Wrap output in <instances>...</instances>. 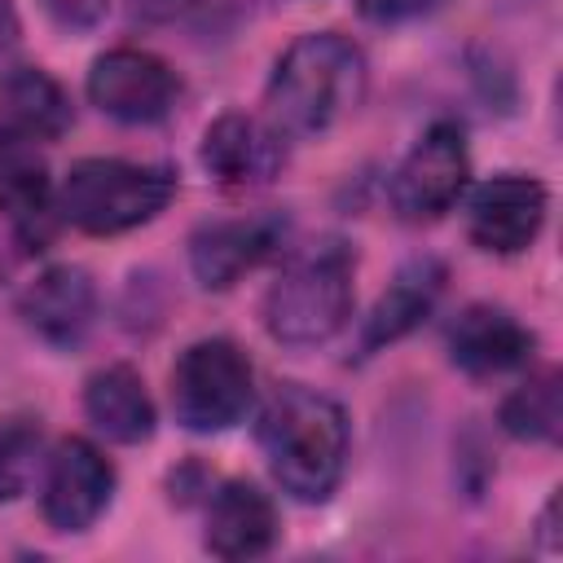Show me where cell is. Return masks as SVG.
<instances>
[{"mask_svg": "<svg viewBox=\"0 0 563 563\" xmlns=\"http://www.w3.org/2000/svg\"><path fill=\"white\" fill-rule=\"evenodd\" d=\"M0 211L22 238H44L53 211V180L31 141L0 136Z\"/></svg>", "mask_w": 563, "mask_h": 563, "instance_id": "ac0fdd59", "label": "cell"}, {"mask_svg": "<svg viewBox=\"0 0 563 563\" xmlns=\"http://www.w3.org/2000/svg\"><path fill=\"white\" fill-rule=\"evenodd\" d=\"M545 185L537 176H523V172H501L493 180H484L475 194H471V207H466V233L479 251H493V255H515L523 251L541 224H545Z\"/></svg>", "mask_w": 563, "mask_h": 563, "instance_id": "9c48e42d", "label": "cell"}, {"mask_svg": "<svg viewBox=\"0 0 563 563\" xmlns=\"http://www.w3.org/2000/svg\"><path fill=\"white\" fill-rule=\"evenodd\" d=\"M84 413L97 431L119 444H141L154 435V400L132 365H106L84 387Z\"/></svg>", "mask_w": 563, "mask_h": 563, "instance_id": "e0dca14e", "label": "cell"}, {"mask_svg": "<svg viewBox=\"0 0 563 563\" xmlns=\"http://www.w3.org/2000/svg\"><path fill=\"white\" fill-rule=\"evenodd\" d=\"M365 57L334 31L299 35L273 66L264 106L277 136H321L365 97Z\"/></svg>", "mask_w": 563, "mask_h": 563, "instance_id": "7a4b0ae2", "label": "cell"}, {"mask_svg": "<svg viewBox=\"0 0 563 563\" xmlns=\"http://www.w3.org/2000/svg\"><path fill=\"white\" fill-rule=\"evenodd\" d=\"M180 84L172 66L145 48H110L88 70V101L119 123H158L167 119Z\"/></svg>", "mask_w": 563, "mask_h": 563, "instance_id": "ba28073f", "label": "cell"}, {"mask_svg": "<svg viewBox=\"0 0 563 563\" xmlns=\"http://www.w3.org/2000/svg\"><path fill=\"white\" fill-rule=\"evenodd\" d=\"M356 260L339 238L299 251L264 295V325L277 343L312 347L339 334L352 317Z\"/></svg>", "mask_w": 563, "mask_h": 563, "instance_id": "3957f363", "label": "cell"}, {"mask_svg": "<svg viewBox=\"0 0 563 563\" xmlns=\"http://www.w3.org/2000/svg\"><path fill=\"white\" fill-rule=\"evenodd\" d=\"M92 312L97 290L79 264H53L18 295V317L53 347H75L88 334Z\"/></svg>", "mask_w": 563, "mask_h": 563, "instance_id": "8fae6325", "label": "cell"}, {"mask_svg": "<svg viewBox=\"0 0 563 563\" xmlns=\"http://www.w3.org/2000/svg\"><path fill=\"white\" fill-rule=\"evenodd\" d=\"M532 347H537V334L523 321H515V312L493 303H471L449 325V356L471 378L510 374L532 361Z\"/></svg>", "mask_w": 563, "mask_h": 563, "instance_id": "30bf717a", "label": "cell"}, {"mask_svg": "<svg viewBox=\"0 0 563 563\" xmlns=\"http://www.w3.org/2000/svg\"><path fill=\"white\" fill-rule=\"evenodd\" d=\"M70 128V101L40 66H18L0 79V136L4 141H57Z\"/></svg>", "mask_w": 563, "mask_h": 563, "instance_id": "9a60e30c", "label": "cell"}, {"mask_svg": "<svg viewBox=\"0 0 563 563\" xmlns=\"http://www.w3.org/2000/svg\"><path fill=\"white\" fill-rule=\"evenodd\" d=\"M466 176H471V158H466L462 128L449 119H435L400 158L387 194L400 220L422 224V220H440L462 198Z\"/></svg>", "mask_w": 563, "mask_h": 563, "instance_id": "8992f818", "label": "cell"}, {"mask_svg": "<svg viewBox=\"0 0 563 563\" xmlns=\"http://www.w3.org/2000/svg\"><path fill=\"white\" fill-rule=\"evenodd\" d=\"M444 286V268L435 260H409L396 282L378 295L374 312L365 317V330H361V352H378L396 339H405L431 308H435V295Z\"/></svg>", "mask_w": 563, "mask_h": 563, "instance_id": "2e32d148", "label": "cell"}, {"mask_svg": "<svg viewBox=\"0 0 563 563\" xmlns=\"http://www.w3.org/2000/svg\"><path fill=\"white\" fill-rule=\"evenodd\" d=\"M282 238V224L273 216H251V220H216L202 224L189 238V268L198 286L207 290H229L242 273H251Z\"/></svg>", "mask_w": 563, "mask_h": 563, "instance_id": "4fadbf2b", "label": "cell"}, {"mask_svg": "<svg viewBox=\"0 0 563 563\" xmlns=\"http://www.w3.org/2000/svg\"><path fill=\"white\" fill-rule=\"evenodd\" d=\"M202 167L224 189L268 185L282 167V136L251 114H220L202 132Z\"/></svg>", "mask_w": 563, "mask_h": 563, "instance_id": "7c38bea8", "label": "cell"}, {"mask_svg": "<svg viewBox=\"0 0 563 563\" xmlns=\"http://www.w3.org/2000/svg\"><path fill=\"white\" fill-rule=\"evenodd\" d=\"M255 396L251 361L229 339H198L172 365V409L185 431L211 435L242 422Z\"/></svg>", "mask_w": 563, "mask_h": 563, "instance_id": "5b68a950", "label": "cell"}, {"mask_svg": "<svg viewBox=\"0 0 563 563\" xmlns=\"http://www.w3.org/2000/svg\"><path fill=\"white\" fill-rule=\"evenodd\" d=\"M198 0H132V9L141 13V18H150V22H167V18H176V13H185V9H194Z\"/></svg>", "mask_w": 563, "mask_h": 563, "instance_id": "7402d4cb", "label": "cell"}, {"mask_svg": "<svg viewBox=\"0 0 563 563\" xmlns=\"http://www.w3.org/2000/svg\"><path fill=\"white\" fill-rule=\"evenodd\" d=\"M40 462V431L31 422H0V501L26 493Z\"/></svg>", "mask_w": 563, "mask_h": 563, "instance_id": "ffe728a7", "label": "cell"}, {"mask_svg": "<svg viewBox=\"0 0 563 563\" xmlns=\"http://www.w3.org/2000/svg\"><path fill=\"white\" fill-rule=\"evenodd\" d=\"M110 497H114V466L101 457L97 444L70 435L48 453L40 484V510L48 528L84 532L106 515Z\"/></svg>", "mask_w": 563, "mask_h": 563, "instance_id": "52a82bcc", "label": "cell"}, {"mask_svg": "<svg viewBox=\"0 0 563 563\" xmlns=\"http://www.w3.org/2000/svg\"><path fill=\"white\" fill-rule=\"evenodd\" d=\"M501 427L515 440L528 444H550L559 440L563 427V391H559V374H532L528 383H519L506 400H501Z\"/></svg>", "mask_w": 563, "mask_h": 563, "instance_id": "d6986e66", "label": "cell"}, {"mask_svg": "<svg viewBox=\"0 0 563 563\" xmlns=\"http://www.w3.org/2000/svg\"><path fill=\"white\" fill-rule=\"evenodd\" d=\"M255 435L273 479L295 501L312 506L339 488L347 466V413L339 400L303 383H282L268 396Z\"/></svg>", "mask_w": 563, "mask_h": 563, "instance_id": "6da1fadb", "label": "cell"}, {"mask_svg": "<svg viewBox=\"0 0 563 563\" xmlns=\"http://www.w3.org/2000/svg\"><path fill=\"white\" fill-rule=\"evenodd\" d=\"M277 541V510L251 479H224L207 501V550L216 559H260Z\"/></svg>", "mask_w": 563, "mask_h": 563, "instance_id": "5bb4252c", "label": "cell"}, {"mask_svg": "<svg viewBox=\"0 0 563 563\" xmlns=\"http://www.w3.org/2000/svg\"><path fill=\"white\" fill-rule=\"evenodd\" d=\"M176 194V176L154 163H128V158H79L62 189L57 211L97 238L128 233L145 220H154Z\"/></svg>", "mask_w": 563, "mask_h": 563, "instance_id": "277c9868", "label": "cell"}, {"mask_svg": "<svg viewBox=\"0 0 563 563\" xmlns=\"http://www.w3.org/2000/svg\"><path fill=\"white\" fill-rule=\"evenodd\" d=\"M40 4L62 31H92L110 9V0H40Z\"/></svg>", "mask_w": 563, "mask_h": 563, "instance_id": "44dd1931", "label": "cell"}]
</instances>
